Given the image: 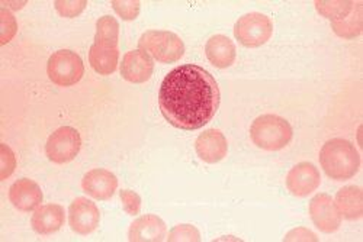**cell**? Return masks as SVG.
<instances>
[{
	"label": "cell",
	"instance_id": "cell-11",
	"mask_svg": "<svg viewBox=\"0 0 363 242\" xmlns=\"http://www.w3.org/2000/svg\"><path fill=\"white\" fill-rule=\"evenodd\" d=\"M155 71V62L150 54L143 50H133L127 52L121 62V76L127 81L141 84L150 80Z\"/></svg>",
	"mask_w": 363,
	"mask_h": 242
},
{
	"label": "cell",
	"instance_id": "cell-24",
	"mask_svg": "<svg viewBox=\"0 0 363 242\" xmlns=\"http://www.w3.org/2000/svg\"><path fill=\"white\" fill-rule=\"evenodd\" d=\"M166 239L169 242H199L201 234L194 225L182 224L174 226Z\"/></svg>",
	"mask_w": 363,
	"mask_h": 242
},
{
	"label": "cell",
	"instance_id": "cell-9",
	"mask_svg": "<svg viewBox=\"0 0 363 242\" xmlns=\"http://www.w3.org/2000/svg\"><path fill=\"white\" fill-rule=\"evenodd\" d=\"M101 214L98 206L89 199L77 197L69 209L70 228L79 235H89L99 226Z\"/></svg>",
	"mask_w": 363,
	"mask_h": 242
},
{
	"label": "cell",
	"instance_id": "cell-29",
	"mask_svg": "<svg viewBox=\"0 0 363 242\" xmlns=\"http://www.w3.org/2000/svg\"><path fill=\"white\" fill-rule=\"evenodd\" d=\"M284 241H286V242H289V241H313V242H317L318 236L307 228H296V229H292L291 232H288L286 236L284 238Z\"/></svg>",
	"mask_w": 363,
	"mask_h": 242
},
{
	"label": "cell",
	"instance_id": "cell-10",
	"mask_svg": "<svg viewBox=\"0 0 363 242\" xmlns=\"http://www.w3.org/2000/svg\"><path fill=\"white\" fill-rule=\"evenodd\" d=\"M321 183L318 168L311 163H299L286 175L288 190L298 197H306L317 190Z\"/></svg>",
	"mask_w": 363,
	"mask_h": 242
},
{
	"label": "cell",
	"instance_id": "cell-19",
	"mask_svg": "<svg viewBox=\"0 0 363 242\" xmlns=\"http://www.w3.org/2000/svg\"><path fill=\"white\" fill-rule=\"evenodd\" d=\"M119 62V50L94 44L89 51V63L92 69L101 76L112 74Z\"/></svg>",
	"mask_w": 363,
	"mask_h": 242
},
{
	"label": "cell",
	"instance_id": "cell-16",
	"mask_svg": "<svg viewBox=\"0 0 363 242\" xmlns=\"http://www.w3.org/2000/svg\"><path fill=\"white\" fill-rule=\"evenodd\" d=\"M131 242H160L166 239V224L156 215H143L137 218L128 231Z\"/></svg>",
	"mask_w": 363,
	"mask_h": 242
},
{
	"label": "cell",
	"instance_id": "cell-2",
	"mask_svg": "<svg viewBox=\"0 0 363 242\" xmlns=\"http://www.w3.org/2000/svg\"><path fill=\"white\" fill-rule=\"evenodd\" d=\"M320 164L330 178L345 181L359 171L360 156L350 141L333 138L320 151Z\"/></svg>",
	"mask_w": 363,
	"mask_h": 242
},
{
	"label": "cell",
	"instance_id": "cell-22",
	"mask_svg": "<svg viewBox=\"0 0 363 242\" xmlns=\"http://www.w3.org/2000/svg\"><path fill=\"white\" fill-rule=\"evenodd\" d=\"M353 4L354 2H350V0H330V2H321L320 0V2H315V8L323 16L333 22L347 16L353 9Z\"/></svg>",
	"mask_w": 363,
	"mask_h": 242
},
{
	"label": "cell",
	"instance_id": "cell-14",
	"mask_svg": "<svg viewBox=\"0 0 363 242\" xmlns=\"http://www.w3.org/2000/svg\"><path fill=\"white\" fill-rule=\"evenodd\" d=\"M9 200L21 212H33L40 207L43 192L34 180L19 178L9 190Z\"/></svg>",
	"mask_w": 363,
	"mask_h": 242
},
{
	"label": "cell",
	"instance_id": "cell-13",
	"mask_svg": "<svg viewBox=\"0 0 363 242\" xmlns=\"http://www.w3.org/2000/svg\"><path fill=\"white\" fill-rule=\"evenodd\" d=\"M195 151L202 161L208 164H216L225 159L228 142L221 131L208 129L198 137L195 142Z\"/></svg>",
	"mask_w": 363,
	"mask_h": 242
},
{
	"label": "cell",
	"instance_id": "cell-4",
	"mask_svg": "<svg viewBox=\"0 0 363 242\" xmlns=\"http://www.w3.org/2000/svg\"><path fill=\"white\" fill-rule=\"evenodd\" d=\"M138 48L163 64H173L184 57L185 44L169 31H147L138 41Z\"/></svg>",
	"mask_w": 363,
	"mask_h": 242
},
{
	"label": "cell",
	"instance_id": "cell-28",
	"mask_svg": "<svg viewBox=\"0 0 363 242\" xmlns=\"http://www.w3.org/2000/svg\"><path fill=\"white\" fill-rule=\"evenodd\" d=\"M119 197H121V202H123V206H124V210L127 212L128 215L131 217H135L140 214L141 210V197L138 193L133 192V190H121L119 192Z\"/></svg>",
	"mask_w": 363,
	"mask_h": 242
},
{
	"label": "cell",
	"instance_id": "cell-3",
	"mask_svg": "<svg viewBox=\"0 0 363 242\" xmlns=\"http://www.w3.org/2000/svg\"><path fill=\"white\" fill-rule=\"evenodd\" d=\"M250 137L262 149L279 151L291 142L294 129L286 119L278 115H262L253 120Z\"/></svg>",
	"mask_w": 363,
	"mask_h": 242
},
{
	"label": "cell",
	"instance_id": "cell-12",
	"mask_svg": "<svg viewBox=\"0 0 363 242\" xmlns=\"http://www.w3.org/2000/svg\"><path fill=\"white\" fill-rule=\"evenodd\" d=\"M82 189L86 195L98 200L111 199L118 189V178L113 173L105 168H94L84 174Z\"/></svg>",
	"mask_w": 363,
	"mask_h": 242
},
{
	"label": "cell",
	"instance_id": "cell-7",
	"mask_svg": "<svg viewBox=\"0 0 363 242\" xmlns=\"http://www.w3.org/2000/svg\"><path fill=\"white\" fill-rule=\"evenodd\" d=\"M82 148V137L72 127H62L54 131L45 144V154L55 164L73 161Z\"/></svg>",
	"mask_w": 363,
	"mask_h": 242
},
{
	"label": "cell",
	"instance_id": "cell-15",
	"mask_svg": "<svg viewBox=\"0 0 363 242\" xmlns=\"http://www.w3.org/2000/svg\"><path fill=\"white\" fill-rule=\"evenodd\" d=\"M66 221L65 207L48 203L35 209L31 218L33 229L40 235H51L62 229Z\"/></svg>",
	"mask_w": 363,
	"mask_h": 242
},
{
	"label": "cell",
	"instance_id": "cell-17",
	"mask_svg": "<svg viewBox=\"0 0 363 242\" xmlns=\"http://www.w3.org/2000/svg\"><path fill=\"white\" fill-rule=\"evenodd\" d=\"M205 54L209 63L217 69H228L235 62V45L225 35L211 37L205 45Z\"/></svg>",
	"mask_w": 363,
	"mask_h": 242
},
{
	"label": "cell",
	"instance_id": "cell-21",
	"mask_svg": "<svg viewBox=\"0 0 363 242\" xmlns=\"http://www.w3.org/2000/svg\"><path fill=\"white\" fill-rule=\"evenodd\" d=\"M119 40V23L112 16H102L96 23V35L95 44L118 48Z\"/></svg>",
	"mask_w": 363,
	"mask_h": 242
},
{
	"label": "cell",
	"instance_id": "cell-20",
	"mask_svg": "<svg viewBox=\"0 0 363 242\" xmlns=\"http://www.w3.org/2000/svg\"><path fill=\"white\" fill-rule=\"evenodd\" d=\"M331 26H333V31H335V34L342 38L350 40V38L360 35V33H362V4L354 2L350 13L340 21H333Z\"/></svg>",
	"mask_w": 363,
	"mask_h": 242
},
{
	"label": "cell",
	"instance_id": "cell-18",
	"mask_svg": "<svg viewBox=\"0 0 363 242\" xmlns=\"http://www.w3.org/2000/svg\"><path fill=\"white\" fill-rule=\"evenodd\" d=\"M336 204L342 218L357 221L363 217V192L359 186H345L336 195Z\"/></svg>",
	"mask_w": 363,
	"mask_h": 242
},
{
	"label": "cell",
	"instance_id": "cell-5",
	"mask_svg": "<svg viewBox=\"0 0 363 242\" xmlns=\"http://www.w3.org/2000/svg\"><path fill=\"white\" fill-rule=\"evenodd\" d=\"M50 80L60 87H70L84 76V64L80 55L70 50H60L54 52L47 64Z\"/></svg>",
	"mask_w": 363,
	"mask_h": 242
},
{
	"label": "cell",
	"instance_id": "cell-6",
	"mask_svg": "<svg viewBox=\"0 0 363 242\" xmlns=\"http://www.w3.org/2000/svg\"><path fill=\"white\" fill-rule=\"evenodd\" d=\"M272 34H274V25H272L270 18L259 12L241 16L234 26L235 40L247 48L264 45Z\"/></svg>",
	"mask_w": 363,
	"mask_h": 242
},
{
	"label": "cell",
	"instance_id": "cell-26",
	"mask_svg": "<svg viewBox=\"0 0 363 242\" xmlns=\"http://www.w3.org/2000/svg\"><path fill=\"white\" fill-rule=\"evenodd\" d=\"M16 159L13 151L6 145L0 144V180H6L15 173Z\"/></svg>",
	"mask_w": 363,
	"mask_h": 242
},
{
	"label": "cell",
	"instance_id": "cell-25",
	"mask_svg": "<svg viewBox=\"0 0 363 242\" xmlns=\"http://www.w3.org/2000/svg\"><path fill=\"white\" fill-rule=\"evenodd\" d=\"M112 8L121 19L134 21L140 13L141 4L138 0H113Z\"/></svg>",
	"mask_w": 363,
	"mask_h": 242
},
{
	"label": "cell",
	"instance_id": "cell-1",
	"mask_svg": "<svg viewBox=\"0 0 363 242\" xmlns=\"http://www.w3.org/2000/svg\"><path fill=\"white\" fill-rule=\"evenodd\" d=\"M221 93L213 74L196 64L172 70L163 80L159 105L167 122L179 129L195 131L216 116Z\"/></svg>",
	"mask_w": 363,
	"mask_h": 242
},
{
	"label": "cell",
	"instance_id": "cell-27",
	"mask_svg": "<svg viewBox=\"0 0 363 242\" xmlns=\"http://www.w3.org/2000/svg\"><path fill=\"white\" fill-rule=\"evenodd\" d=\"M54 5L63 18H76L86 9L87 2L86 0H57Z\"/></svg>",
	"mask_w": 363,
	"mask_h": 242
},
{
	"label": "cell",
	"instance_id": "cell-23",
	"mask_svg": "<svg viewBox=\"0 0 363 242\" xmlns=\"http://www.w3.org/2000/svg\"><path fill=\"white\" fill-rule=\"evenodd\" d=\"M18 23L12 12L6 8L0 9V44L6 45L16 35Z\"/></svg>",
	"mask_w": 363,
	"mask_h": 242
},
{
	"label": "cell",
	"instance_id": "cell-8",
	"mask_svg": "<svg viewBox=\"0 0 363 242\" xmlns=\"http://www.w3.org/2000/svg\"><path fill=\"white\" fill-rule=\"evenodd\" d=\"M310 217L313 224L324 234L336 232L342 225V215L330 195L320 193L310 202Z\"/></svg>",
	"mask_w": 363,
	"mask_h": 242
}]
</instances>
